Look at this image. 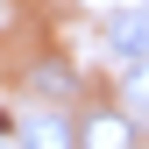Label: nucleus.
Wrapping results in <instances>:
<instances>
[{
    "mask_svg": "<svg viewBox=\"0 0 149 149\" xmlns=\"http://www.w3.org/2000/svg\"><path fill=\"white\" fill-rule=\"evenodd\" d=\"M22 149H78V135H71L64 114H36V121L22 128Z\"/></svg>",
    "mask_w": 149,
    "mask_h": 149,
    "instance_id": "obj_4",
    "label": "nucleus"
},
{
    "mask_svg": "<svg viewBox=\"0 0 149 149\" xmlns=\"http://www.w3.org/2000/svg\"><path fill=\"white\" fill-rule=\"evenodd\" d=\"M114 100H121L128 121H149V57H135V64L121 71V92H114Z\"/></svg>",
    "mask_w": 149,
    "mask_h": 149,
    "instance_id": "obj_3",
    "label": "nucleus"
},
{
    "mask_svg": "<svg viewBox=\"0 0 149 149\" xmlns=\"http://www.w3.org/2000/svg\"><path fill=\"white\" fill-rule=\"evenodd\" d=\"M78 149H135V121L121 114H85V128H78Z\"/></svg>",
    "mask_w": 149,
    "mask_h": 149,
    "instance_id": "obj_2",
    "label": "nucleus"
},
{
    "mask_svg": "<svg viewBox=\"0 0 149 149\" xmlns=\"http://www.w3.org/2000/svg\"><path fill=\"white\" fill-rule=\"evenodd\" d=\"M107 50H121L128 64L149 57V7H121L114 22H107Z\"/></svg>",
    "mask_w": 149,
    "mask_h": 149,
    "instance_id": "obj_1",
    "label": "nucleus"
},
{
    "mask_svg": "<svg viewBox=\"0 0 149 149\" xmlns=\"http://www.w3.org/2000/svg\"><path fill=\"white\" fill-rule=\"evenodd\" d=\"M36 85L57 92V100H71V71H64V64H43V71H36Z\"/></svg>",
    "mask_w": 149,
    "mask_h": 149,
    "instance_id": "obj_5",
    "label": "nucleus"
}]
</instances>
